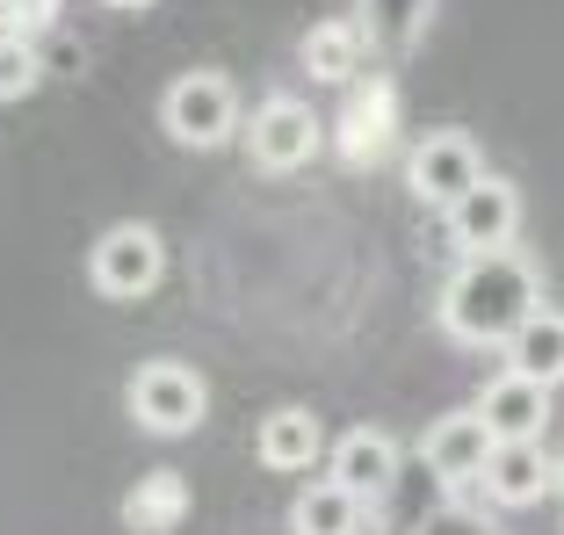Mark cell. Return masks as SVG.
Segmentation results:
<instances>
[{"instance_id":"obj_1","label":"cell","mask_w":564,"mask_h":535,"mask_svg":"<svg viewBox=\"0 0 564 535\" xmlns=\"http://www.w3.org/2000/svg\"><path fill=\"white\" fill-rule=\"evenodd\" d=\"M543 312V268L529 261L521 247L507 253H464L456 275L434 297V318L456 348H514V334Z\"/></svg>"},{"instance_id":"obj_2","label":"cell","mask_w":564,"mask_h":535,"mask_svg":"<svg viewBox=\"0 0 564 535\" xmlns=\"http://www.w3.org/2000/svg\"><path fill=\"white\" fill-rule=\"evenodd\" d=\"M160 123L188 152H217V145H232V138H247V109H239L232 73H217V66L174 73L166 95H160Z\"/></svg>"},{"instance_id":"obj_3","label":"cell","mask_w":564,"mask_h":535,"mask_svg":"<svg viewBox=\"0 0 564 535\" xmlns=\"http://www.w3.org/2000/svg\"><path fill=\"white\" fill-rule=\"evenodd\" d=\"M123 405H131V419L145 427V435L182 441V435H196L203 413H210V384H203V369L152 354V362H138V369H131V384H123Z\"/></svg>"},{"instance_id":"obj_4","label":"cell","mask_w":564,"mask_h":535,"mask_svg":"<svg viewBox=\"0 0 564 535\" xmlns=\"http://www.w3.org/2000/svg\"><path fill=\"white\" fill-rule=\"evenodd\" d=\"M326 145V123L304 95H261L247 109V160L261 174H304Z\"/></svg>"},{"instance_id":"obj_5","label":"cell","mask_w":564,"mask_h":535,"mask_svg":"<svg viewBox=\"0 0 564 535\" xmlns=\"http://www.w3.org/2000/svg\"><path fill=\"white\" fill-rule=\"evenodd\" d=\"M160 275H166V239H160V225H145V218L109 225V232L95 239V253H87V283H95L109 304L152 297Z\"/></svg>"},{"instance_id":"obj_6","label":"cell","mask_w":564,"mask_h":535,"mask_svg":"<svg viewBox=\"0 0 564 535\" xmlns=\"http://www.w3.org/2000/svg\"><path fill=\"white\" fill-rule=\"evenodd\" d=\"M478 182H485V152H478L470 131H427L413 145V160H405V188H413V203H427V210H442V218Z\"/></svg>"},{"instance_id":"obj_7","label":"cell","mask_w":564,"mask_h":535,"mask_svg":"<svg viewBox=\"0 0 564 535\" xmlns=\"http://www.w3.org/2000/svg\"><path fill=\"white\" fill-rule=\"evenodd\" d=\"M333 145L348 167H383L391 145H399V80L391 73H362L348 87V109L333 123Z\"/></svg>"},{"instance_id":"obj_8","label":"cell","mask_w":564,"mask_h":535,"mask_svg":"<svg viewBox=\"0 0 564 535\" xmlns=\"http://www.w3.org/2000/svg\"><path fill=\"white\" fill-rule=\"evenodd\" d=\"M492 427L478 419V405H456V413H442L420 435V463L434 470V485H448V492H464V485H478L485 478V463H492Z\"/></svg>"},{"instance_id":"obj_9","label":"cell","mask_w":564,"mask_h":535,"mask_svg":"<svg viewBox=\"0 0 564 535\" xmlns=\"http://www.w3.org/2000/svg\"><path fill=\"white\" fill-rule=\"evenodd\" d=\"M442 225H448V239H456V253H507L514 232H521V188L499 182V174H485Z\"/></svg>"},{"instance_id":"obj_10","label":"cell","mask_w":564,"mask_h":535,"mask_svg":"<svg viewBox=\"0 0 564 535\" xmlns=\"http://www.w3.org/2000/svg\"><path fill=\"white\" fill-rule=\"evenodd\" d=\"M485 506H499V514H521V506H543L550 492H557V456H543V441H499L492 463H485L478 478Z\"/></svg>"},{"instance_id":"obj_11","label":"cell","mask_w":564,"mask_h":535,"mask_svg":"<svg viewBox=\"0 0 564 535\" xmlns=\"http://www.w3.org/2000/svg\"><path fill=\"white\" fill-rule=\"evenodd\" d=\"M326 478H333V485H348L362 506H377L383 492L399 485V441L383 435V427H348V435H333Z\"/></svg>"},{"instance_id":"obj_12","label":"cell","mask_w":564,"mask_h":535,"mask_svg":"<svg viewBox=\"0 0 564 535\" xmlns=\"http://www.w3.org/2000/svg\"><path fill=\"white\" fill-rule=\"evenodd\" d=\"M478 419L492 427V441H543L550 427V391L521 369H499L492 384L478 391Z\"/></svg>"},{"instance_id":"obj_13","label":"cell","mask_w":564,"mask_h":535,"mask_svg":"<svg viewBox=\"0 0 564 535\" xmlns=\"http://www.w3.org/2000/svg\"><path fill=\"white\" fill-rule=\"evenodd\" d=\"M253 456H261V470H318V456H333V441H326V427H318V413L275 405V413H261V427H253Z\"/></svg>"},{"instance_id":"obj_14","label":"cell","mask_w":564,"mask_h":535,"mask_svg":"<svg viewBox=\"0 0 564 535\" xmlns=\"http://www.w3.org/2000/svg\"><path fill=\"white\" fill-rule=\"evenodd\" d=\"M369 36H362V22H348V15H326V22H312L304 30V73H312L318 87H355L362 80V58H369Z\"/></svg>"},{"instance_id":"obj_15","label":"cell","mask_w":564,"mask_h":535,"mask_svg":"<svg viewBox=\"0 0 564 535\" xmlns=\"http://www.w3.org/2000/svg\"><path fill=\"white\" fill-rule=\"evenodd\" d=\"M188 506H196V492H188L182 470H145L131 492H123V528L131 535H174L188 521Z\"/></svg>"},{"instance_id":"obj_16","label":"cell","mask_w":564,"mask_h":535,"mask_svg":"<svg viewBox=\"0 0 564 535\" xmlns=\"http://www.w3.org/2000/svg\"><path fill=\"white\" fill-rule=\"evenodd\" d=\"M290 528L297 535H355L362 528V500L333 478H304V492L290 500Z\"/></svg>"},{"instance_id":"obj_17","label":"cell","mask_w":564,"mask_h":535,"mask_svg":"<svg viewBox=\"0 0 564 535\" xmlns=\"http://www.w3.org/2000/svg\"><path fill=\"white\" fill-rule=\"evenodd\" d=\"M507 369H521V376H535L543 391L564 384V312H535L529 326L514 334V348H507Z\"/></svg>"},{"instance_id":"obj_18","label":"cell","mask_w":564,"mask_h":535,"mask_svg":"<svg viewBox=\"0 0 564 535\" xmlns=\"http://www.w3.org/2000/svg\"><path fill=\"white\" fill-rule=\"evenodd\" d=\"M427 22H434V0H362V36L383 58H405L427 36Z\"/></svg>"},{"instance_id":"obj_19","label":"cell","mask_w":564,"mask_h":535,"mask_svg":"<svg viewBox=\"0 0 564 535\" xmlns=\"http://www.w3.org/2000/svg\"><path fill=\"white\" fill-rule=\"evenodd\" d=\"M44 44H30V36H0V101H22V95H36V80H44Z\"/></svg>"},{"instance_id":"obj_20","label":"cell","mask_w":564,"mask_h":535,"mask_svg":"<svg viewBox=\"0 0 564 535\" xmlns=\"http://www.w3.org/2000/svg\"><path fill=\"white\" fill-rule=\"evenodd\" d=\"M420 535H499V528H492V514H478V506H464V500H448L442 514L420 521Z\"/></svg>"},{"instance_id":"obj_21","label":"cell","mask_w":564,"mask_h":535,"mask_svg":"<svg viewBox=\"0 0 564 535\" xmlns=\"http://www.w3.org/2000/svg\"><path fill=\"white\" fill-rule=\"evenodd\" d=\"M51 22H58V0H8V30L30 36V44L51 30Z\"/></svg>"},{"instance_id":"obj_22","label":"cell","mask_w":564,"mask_h":535,"mask_svg":"<svg viewBox=\"0 0 564 535\" xmlns=\"http://www.w3.org/2000/svg\"><path fill=\"white\" fill-rule=\"evenodd\" d=\"M101 8H152V0H101Z\"/></svg>"},{"instance_id":"obj_23","label":"cell","mask_w":564,"mask_h":535,"mask_svg":"<svg viewBox=\"0 0 564 535\" xmlns=\"http://www.w3.org/2000/svg\"><path fill=\"white\" fill-rule=\"evenodd\" d=\"M557 492H564V456H557Z\"/></svg>"}]
</instances>
